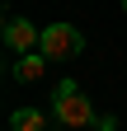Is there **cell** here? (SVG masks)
<instances>
[{
    "label": "cell",
    "instance_id": "6da1fadb",
    "mask_svg": "<svg viewBox=\"0 0 127 131\" xmlns=\"http://www.w3.org/2000/svg\"><path fill=\"white\" fill-rule=\"evenodd\" d=\"M52 117H57L61 126H94V117H99V112L89 108V98L80 94V84H75V80H61L57 94H52Z\"/></svg>",
    "mask_w": 127,
    "mask_h": 131
},
{
    "label": "cell",
    "instance_id": "7a4b0ae2",
    "mask_svg": "<svg viewBox=\"0 0 127 131\" xmlns=\"http://www.w3.org/2000/svg\"><path fill=\"white\" fill-rule=\"evenodd\" d=\"M38 52H42L47 61H71V56L85 52V38H80V28H71V24H47Z\"/></svg>",
    "mask_w": 127,
    "mask_h": 131
},
{
    "label": "cell",
    "instance_id": "3957f363",
    "mask_svg": "<svg viewBox=\"0 0 127 131\" xmlns=\"http://www.w3.org/2000/svg\"><path fill=\"white\" fill-rule=\"evenodd\" d=\"M5 47L19 56H33V47H42V28L33 19H19V14H10L5 19Z\"/></svg>",
    "mask_w": 127,
    "mask_h": 131
},
{
    "label": "cell",
    "instance_id": "277c9868",
    "mask_svg": "<svg viewBox=\"0 0 127 131\" xmlns=\"http://www.w3.org/2000/svg\"><path fill=\"white\" fill-rule=\"evenodd\" d=\"M42 70H47V56H42V52H38V56H19V61H14V80H24V84L42 80Z\"/></svg>",
    "mask_w": 127,
    "mask_h": 131
},
{
    "label": "cell",
    "instance_id": "5b68a950",
    "mask_svg": "<svg viewBox=\"0 0 127 131\" xmlns=\"http://www.w3.org/2000/svg\"><path fill=\"white\" fill-rule=\"evenodd\" d=\"M10 131H42V112L38 108H19L10 117Z\"/></svg>",
    "mask_w": 127,
    "mask_h": 131
},
{
    "label": "cell",
    "instance_id": "8992f818",
    "mask_svg": "<svg viewBox=\"0 0 127 131\" xmlns=\"http://www.w3.org/2000/svg\"><path fill=\"white\" fill-rule=\"evenodd\" d=\"M113 126H118V122L108 117V112H104V117H94V131H113Z\"/></svg>",
    "mask_w": 127,
    "mask_h": 131
},
{
    "label": "cell",
    "instance_id": "52a82bcc",
    "mask_svg": "<svg viewBox=\"0 0 127 131\" xmlns=\"http://www.w3.org/2000/svg\"><path fill=\"white\" fill-rule=\"evenodd\" d=\"M122 9H127V0H122Z\"/></svg>",
    "mask_w": 127,
    "mask_h": 131
}]
</instances>
